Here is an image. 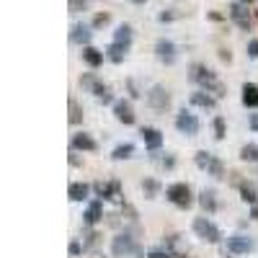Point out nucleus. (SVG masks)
<instances>
[{
	"label": "nucleus",
	"instance_id": "nucleus-6",
	"mask_svg": "<svg viewBox=\"0 0 258 258\" xmlns=\"http://www.w3.org/2000/svg\"><path fill=\"white\" fill-rule=\"evenodd\" d=\"M194 232H197L204 243H220V238H222L220 227L214 222H209L207 217H197V220H194Z\"/></svg>",
	"mask_w": 258,
	"mask_h": 258
},
{
	"label": "nucleus",
	"instance_id": "nucleus-25",
	"mask_svg": "<svg viewBox=\"0 0 258 258\" xmlns=\"http://www.w3.org/2000/svg\"><path fill=\"white\" fill-rule=\"evenodd\" d=\"M114 41H119V44H124V47H129L132 44V26H119L116 29V34H114Z\"/></svg>",
	"mask_w": 258,
	"mask_h": 258
},
{
	"label": "nucleus",
	"instance_id": "nucleus-1",
	"mask_svg": "<svg viewBox=\"0 0 258 258\" xmlns=\"http://www.w3.org/2000/svg\"><path fill=\"white\" fill-rule=\"evenodd\" d=\"M194 83H199L204 91H209L212 96H217V98H222L227 91H225V85L214 78V73L209 70V68H204V64H191V75H188Z\"/></svg>",
	"mask_w": 258,
	"mask_h": 258
},
{
	"label": "nucleus",
	"instance_id": "nucleus-3",
	"mask_svg": "<svg viewBox=\"0 0 258 258\" xmlns=\"http://www.w3.org/2000/svg\"><path fill=\"white\" fill-rule=\"evenodd\" d=\"M80 85H83V88L85 91H91L101 103H111L114 101V96H111V91H109V85H103L96 75H91V73H85L83 78H80Z\"/></svg>",
	"mask_w": 258,
	"mask_h": 258
},
{
	"label": "nucleus",
	"instance_id": "nucleus-19",
	"mask_svg": "<svg viewBox=\"0 0 258 258\" xmlns=\"http://www.w3.org/2000/svg\"><path fill=\"white\" fill-rule=\"evenodd\" d=\"M243 103L250 109H258V85L255 83H245L243 85Z\"/></svg>",
	"mask_w": 258,
	"mask_h": 258
},
{
	"label": "nucleus",
	"instance_id": "nucleus-37",
	"mask_svg": "<svg viewBox=\"0 0 258 258\" xmlns=\"http://www.w3.org/2000/svg\"><path fill=\"white\" fill-rule=\"evenodd\" d=\"M250 129H255V132H258V114L250 116Z\"/></svg>",
	"mask_w": 258,
	"mask_h": 258
},
{
	"label": "nucleus",
	"instance_id": "nucleus-11",
	"mask_svg": "<svg viewBox=\"0 0 258 258\" xmlns=\"http://www.w3.org/2000/svg\"><path fill=\"white\" fill-rule=\"evenodd\" d=\"M230 18L240 29H250V13H248V6L245 3H232L230 6Z\"/></svg>",
	"mask_w": 258,
	"mask_h": 258
},
{
	"label": "nucleus",
	"instance_id": "nucleus-33",
	"mask_svg": "<svg viewBox=\"0 0 258 258\" xmlns=\"http://www.w3.org/2000/svg\"><path fill=\"white\" fill-rule=\"evenodd\" d=\"M85 6H88V0H70V13H80L85 11Z\"/></svg>",
	"mask_w": 258,
	"mask_h": 258
},
{
	"label": "nucleus",
	"instance_id": "nucleus-5",
	"mask_svg": "<svg viewBox=\"0 0 258 258\" xmlns=\"http://www.w3.org/2000/svg\"><path fill=\"white\" fill-rule=\"evenodd\" d=\"M194 160H197V165H199L202 170H207L209 176H214V178H222V176H225V165L214 158L212 153H207V150H199V153L194 155Z\"/></svg>",
	"mask_w": 258,
	"mask_h": 258
},
{
	"label": "nucleus",
	"instance_id": "nucleus-26",
	"mask_svg": "<svg viewBox=\"0 0 258 258\" xmlns=\"http://www.w3.org/2000/svg\"><path fill=\"white\" fill-rule=\"evenodd\" d=\"M68 109H70V116H68L70 124H80V121H83V109H80V103H78L75 98H70V101H68Z\"/></svg>",
	"mask_w": 258,
	"mask_h": 258
},
{
	"label": "nucleus",
	"instance_id": "nucleus-17",
	"mask_svg": "<svg viewBox=\"0 0 258 258\" xmlns=\"http://www.w3.org/2000/svg\"><path fill=\"white\" fill-rule=\"evenodd\" d=\"M199 204L204 212H217V194H214L212 188H204L199 194Z\"/></svg>",
	"mask_w": 258,
	"mask_h": 258
},
{
	"label": "nucleus",
	"instance_id": "nucleus-10",
	"mask_svg": "<svg viewBox=\"0 0 258 258\" xmlns=\"http://www.w3.org/2000/svg\"><path fill=\"white\" fill-rule=\"evenodd\" d=\"M155 54H158L160 62L173 64L176 62V44H173V41H168V39H160L158 44H155Z\"/></svg>",
	"mask_w": 258,
	"mask_h": 258
},
{
	"label": "nucleus",
	"instance_id": "nucleus-23",
	"mask_svg": "<svg viewBox=\"0 0 258 258\" xmlns=\"http://www.w3.org/2000/svg\"><path fill=\"white\" fill-rule=\"evenodd\" d=\"M68 194H70V199H73V202H83V199H88L91 186H88V183H73Z\"/></svg>",
	"mask_w": 258,
	"mask_h": 258
},
{
	"label": "nucleus",
	"instance_id": "nucleus-2",
	"mask_svg": "<svg viewBox=\"0 0 258 258\" xmlns=\"http://www.w3.org/2000/svg\"><path fill=\"white\" fill-rule=\"evenodd\" d=\"M111 253L114 258H145V250L137 245V240L132 235H116L114 243H111Z\"/></svg>",
	"mask_w": 258,
	"mask_h": 258
},
{
	"label": "nucleus",
	"instance_id": "nucleus-16",
	"mask_svg": "<svg viewBox=\"0 0 258 258\" xmlns=\"http://www.w3.org/2000/svg\"><path fill=\"white\" fill-rule=\"evenodd\" d=\"M191 103L212 111L214 106H217V96H209V91H199V93H191Z\"/></svg>",
	"mask_w": 258,
	"mask_h": 258
},
{
	"label": "nucleus",
	"instance_id": "nucleus-20",
	"mask_svg": "<svg viewBox=\"0 0 258 258\" xmlns=\"http://www.w3.org/2000/svg\"><path fill=\"white\" fill-rule=\"evenodd\" d=\"M70 41H75V44H88L91 41V29L83 26V24H75L73 31H70Z\"/></svg>",
	"mask_w": 258,
	"mask_h": 258
},
{
	"label": "nucleus",
	"instance_id": "nucleus-39",
	"mask_svg": "<svg viewBox=\"0 0 258 258\" xmlns=\"http://www.w3.org/2000/svg\"><path fill=\"white\" fill-rule=\"evenodd\" d=\"M132 3H137V6H142V3H145V0H132Z\"/></svg>",
	"mask_w": 258,
	"mask_h": 258
},
{
	"label": "nucleus",
	"instance_id": "nucleus-8",
	"mask_svg": "<svg viewBox=\"0 0 258 258\" xmlns=\"http://www.w3.org/2000/svg\"><path fill=\"white\" fill-rule=\"evenodd\" d=\"M176 126H178V132L194 137V135L199 132V119L194 116V114H188V111H181V114L176 116Z\"/></svg>",
	"mask_w": 258,
	"mask_h": 258
},
{
	"label": "nucleus",
	"instance_id": "nucleus-7",
	"mask_svg": "<svg viewBox=\"0 0 258 258\" xmlns=\"http://www.w3.org/2000/svg\"><path fill=\"white\" fill-rule=\"evenodd\" d=\"M147 103H150V109H155V111H168L170 109V93L163 85H153V88L147 91Z\"/></svg>",
	"mask_w": 258,
	"mask_h": 258
},
{
	"label": "nucleus",
	"instance_id": "nucleus-14",
	"mask_svg": "<svg viewBox=\"0 0 258 258\" xmlns=\"http://www.w3.org/2000/svg\"><path fill=\"white\" fill-rule=\"evenodd\" d=\"M227 250L230 253H250L253 250V240L245 238V235H232L227 240Z\"/></svg>",
	"mask_w": 258,
	"mask_h": 258
},
{
	"label": "nucleus",
	"instance_id": "nucleus-15",
	"mask_svg": "<svg viewBox=\"0 0 258 258\" xmlns=\"http://www.w3.org/2000/svg\"><path fill=\"white\" fill-rule=\"evenodd\" d=\"M140 137H142V142H145L150 150H158V147L163 145V135L158 132L155 126H142V129H140Z\"/></svg>",
	"mask_w": 258,
	"mask_h": 258
},
{
	"label": "nucleus",
	"instance_id": "nucleus-27",
	"mask_svg": "<svg viewBox=\"0 0 258 258\" xmlns=\"http://www.w3.org/2000/svg\"><path fill=\"white\" fill-rule=\"evenodd\" d=\"M132 155H135V145H129V142L126 145H119L114 153H111L114 160H126V158H132Z\"/></svg>",
	"mask_w": 258,
	"mask_h": 258
},
{
	"label": "nucleus",
	"instance_id": "nucleus-40",
	"mask_svg": "<svg viewBox=\"0 0 258 258\" xmlns=\"http://www.w3.org/2000/svg\"><path fill=\"white\" fill-rule=\"evenodd\" d=\"M243 3H253V0H243Z\"/></svg>",
	"mask_w": 258,
	"mask_h": 258
},
{
	"label": "nucleus",
	"instance_id": "nucleus-22",
	"mask_svg": "<svg viewBox=\"0 0 258 258\" xmlns=\"http://www.w3.org/2000/svg\"><path fill=\"white\" fill-rule=\"evenodd\" d=\"M83 59H85V64H91V68H98V64L103 62V52H98V49H93V47L85 44V49H83Z\"/></svg>",
	"mask_w": 258,
	"mask_h": 258
},
{
	"label": "nucleus",
	"instance_id": "nucleus-21",
	"mask_svg": "<svg viewBox=\"0 0 258 258\" xmlns=\"http://www.w3.org/2000/svg\"><path fill=\"white\" fill-rule=\"evenodd\" d=\"M240 199H243L245 204H250V207H255V204H258V191H255V186H253V183H248V181H243V183H240Z\"/></svg>",
	"mask_w": 258,
	"mask_h": 258
},
{
	"label": "nucleus",
	"instance_id": "nucleus-28",
	"mask_svg": "<svg viewBox=\"0 0 258 258\" xmlns=\"http://www.w3.org/2000/svg\"><path fill=\"white\" fill-rule=\"evenodd\" d=\"M240 158H243L245 163H255V160H258V147H255V145H245V147L240 150Z\"/></svg>",
	"mask_w": 258,
	"mask_h": 258
},
{
	"label": "nucleus",
	"instance_id": "nucleus-24",
	"mask_svg": "<svg viewBox=\"0 0 258 258\" xmlns=\"http://www.w3.org/2000/svg\"><path fill=\"white\" fill-rule=\"evenodd\" d=\"M126 49H129V47H124V44H119V41H114V44H111L109 49H106V57H109L111 62H116V64H119V62L124 59Z\"/></svg>",
	"mask_w": 258,
	"mask_h": 258
},
{
	"label": "nucleus",
	"instance_id": "nucleus-31",
	"mask_svg": "<svg viewBox=\"0 0 258 258\" xmlns=\"http://www.w3.org/2000/svg\"><path fill=\"white\" fill-rule=\"evenodd\" d=\"M98 238H101L98 232H88V235H85V245L83 248H96L98 245Z\"/></svg>",
	"mask_w": 258,
	"mask_h": 258
},
{
	"label": "nucleus",
	"instance_id": "nucleus-13",
	"mask_svg": "<svg viewBox=\"0 0 258 258\" xmlns=\"http://www.w3.org/2000/svg\"><path fill=\"white\" fill-rule=\"evenodd\" d=\"M70 145H73V150H83V153H93V150H98V142H96L91 135H85V132L73 135Z\"/></svg>",
	"mask_w": 258,
	"mask_h": 258
},
{
	"label": "nucleus",
	"instance_id": "nucleus-34",
	"mask_svg": "<svg viewBox=\"0 0 258 258\" xmlns=\"http://www.w3.org/2000/svg\"><path fill=\"white\" fill-rule=\"evenodd\" d=\"M147 258H173V253H168V250H150Z\"/></svg>",
	"mask_w": 258,
	"mask_h": 258
},
{
	"label": "nucleus",
	"instance_id": "nucleus-30",
	"mask_svg": "<svg viewBox=\"0 0 258 258\" xmlns=\"http://www.w3.org/2000/svg\"><path fill=\"white\" fill-rule=\"evenodd\" d=\"M142 191L147 194V199H155V194H158V183H155V181H145V183H142Z\"/></svg>",
	"mask_w": 258,
	"mask_h": 258
},
{
	"label": "nucleus",
	"instance_id": "nucleus-35",
	"mask_svg": "<svg viewBox=\"0 0 258 258\" xmlns=\"http://www.w3.org/2000/svg\"><path fill=\"white\" fill-rule=\"evenodd\" d=\"M248 54L250 57H258V39H253L250 44H248Z\"/></svg>",
	"mask_w": 258,
	"mask_h": 258
},
{
	"label": "nucleus",
	"instance_id": "nucleus-36",
	"mask_svg": "<svg viewBox=\"0 0 258 258\" xmlns=\"http://www.w3.org/2000/svg\"><path fill=\"white\" fill-rule=\"evenodd\" d=\"M80 253H83L80 243H75V240H73V243H70V255H80Z\"/></svg>",
	"mask_w": 258,
	"mask_h": 258
},
{
	"label": "nucleus",
	"instance_id": "nucleus-4",
	"mask_svg": "<svg viewBox=\"0 0 258 258\" xmlns=\"http://www.w3.org/2000/svg\"><path fill=\"white\" fill-rule=\"evenodd\" d=\"M165 197H168V202H173V204L181 207V209H188V207L194 204L191 188H188L186 183H170V186L165 188Z\"/></svg>",
	"mask_w": 258,
	"mask_h": 258
},
{
	"label": "nucleus",
	"instance_id": "nucleus-9",
	"mask_svg": "<svg viewBox=\"0 0 258 258\" xmlns=\"http://www.w3.org/2000/svg\"><path fill=\"white\" fill-rule=\"evenodd\" d=\"M93 188H96L98 197H103V199L121 202V186H119V181H111V183H103V181H98Z\"/></svg>",
	"mask_w": 258,
	"mask_h": 258
},
{
	"label": "nucleus",
	"instance_id": "nucleus-18",
	"mask_svg": "<svg viewBox=\"0 0 258 258\" xmlns=\"http://www.w3.org/2000/svg\"><path fill=\"white\" fill-rule=\"evenodd\" d=\"M83 217H85V225H91V227H93V225L103 217V207H101V202H91Z\"/></svg>",
	"mask_w": 258,
	"mask_h": 258
},
{
	"label": "nucleus",
	"instance_id": "nucleus-32",
	"mask_svg": "<svg viewBox=\"0 0 258 258\" xmlns=\"http://www.w3.org/2000/svg\"><path fill=\"white\" fill-rule=\"evenodd\" d=\"M109 21H111V16H109V13H98V16L93 18V26H96V29H101V26L109 24Z\"/></svg>",
	"mask_w": 258,
	"mask_h": 258
},
{
	"label": "nucleus",
	"instance_id": "nucleus-38",
	"mask_svg": "<svg viewBox=\"0 0 258 258\" xmlns=\"http://www.w3.org/2000/svg\"><path fill=\"white\" fill-rule=\"evenodd\" d=\"M250 217H253V220H258V207H253V209H250Z\"/></svg>",
	"mask_w": 258,
	"mask_h": 258
},
{
	"label": "nucleus",
	"instance_id": "nucleus-12",
	"mask_svg": "<svg viewBox=\"0 0 258 258\" xmlns=\"http://www.w3.org/2000/svg\"><path fill=\"white\" fill-rule=\"evenodd\" d=\"M114 116H116V121H121V124H135V109H132V103L129 101H116L114 103Z\"/></svg>",
	"mask_w": 258,
	"mask_h": 258
},
{
	"label": "nucleus",
	"instance_id": "nucleus-29",
	"mask_svg": "<svg viewBox=\"0 0 258 258\" xmlns=\"http://www.w3.org/2000/svg\"><path fill=\"white\" fill-rule=\"evenodd\" d=\"M214 137H217V140H225V119H222V116L214 119Z\"/></svg>",
	"mask_w": 258,
	"mask_h": 258
}]
</instances>
